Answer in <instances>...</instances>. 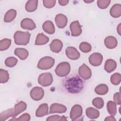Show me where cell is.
Returning <instances> with one entry per match:
<instances>
[{
	"label": "cell",
	"mask_w": 121,
	"mask_h": 121,
	"mask_svg": "<svg viewBox=\"0 0 121 121\" xmlns=\"http://www.w3.org/2000/svg\"><path fill=\"white\" fill-rule=\"evenodd\" d=\"M64 86L68 92L71 93H78L84 87V82L77 76L66 79Z\"/></svg>",
	"instance_id": "obj_1"
},
{
	"label": "cell",
	"mask_w": 121,
	"mask_h": 121,
	"mask_svg": "<svg viewBox=\"0 0 121 121\" xmlns=\"http://www.w3.org/2000/svg\"><path fill=\"white\" fill-rule=\"evenodd\" d=\"M30 36L28 32L17 31L14 35L15 43L17 45H26L29 42Z\"/></svg>",
	"instance_id": "obj_2"
},
{
	"label": "cell",
	"mask_w": 121,
	"mask_h": 121,
	"mask_svg": "<svg viewBox=\"0 0 121 121\" xmlns=\"http://www.w3.org/2000/svg\"><path fill=\"white\" fill-rule=\"evenodd\" d=\"M70 71V66L68 62H61L56 67L55 72L59 77H63L67 76Z\"/></svg>",
	"instance_id": "obj_3"
},
{
	"label": "cell",
	"mask_w": 121,
	"mask_h": 121,
	"mask_svg": "<svg viewBox=\"0 0 121 121\" xmlns=\"http://www.w3.org/2000/svg\"><path fill=\"white\" fill-rule=\"evenodd\" d=\"M55 63V60L49 56H45L41 58L38 64L37 68L40 69H48L52 68Z\"/></svg>",
	"instance_id": "obj_4"
},
{
	"label": "cell",
	"mask_w": 121,
	"mask_h": 121,
	"mask_svg": "<svg viewBox=\"0 0 121 121\" xmlns=\"http://www.w3.org/2000/svg\"><path fill=\"white\" fill-rule=\"evenodd\" d=\"M38 83L43 86H50L53 82V77L51 73L46 72L41 74L38 78Z\"/></svg>",
	"instance_id": "obj_5"
},
{
	"label": "cell",
	"mask_w": 121,
	"mask_h": 121,
	"mask_svg": "<svg viewBox=\"0 0 121 121\" xmlns=\"http://www.w3.org/2000/svg\"><path fill=\"white\" fill-rule=\"evenodd\" d=\"M44 92L43 89L40 87L35 86L33 88L30 93L31 97L35 101L41 100L44 96Z\"/></svg>",
	"instance_id": "obj_6"
},
{
	"label": "cell",
	"mask_w": 121,
	"mask_h": 121,
	"mask_svg": "<svg viewBox=\"0 0 121 121\" xmlns=\"http://www.w3.org/2000/svg\"><path fill=\"white\" fill-rule=\"evenodd\" d=\"M82 107L79 104H75L72 106L70 112V118L72 121L77 120L82 114Z\"/></svg>",
	"instance_id": "obj_7"
},
{
	"label": "cell",
	"mask_w": 121,
	"mask_h": 121,
	"mask_svg": "<svg viewBox=\"0 0 121 121\" xmlns=\"http://www.w3.org/2000/svg\"><path fill=\"white\" fill-rule=\"evenodd\" d=\"M78 74L83 79L87 80L91 78L92 72L87 65L83 64L78 69Z\"/></svg>",
	"instance_id": "obj_8"
},
{
	"label": "cell",
	"mask_w": 121,
	"mask_h": 121,
	"mask_svg": "<svg viewBox=\"0 0 121 121\" xmlns=\"http://www.w3.org/2000/svg\"><path fill=\"white\" fill-rule=\"evenodd\" d=\"M103 57L102 55L98 52H95L92 54L89 57V62L93 66H100L102 63Z\"/></svg>",
	"instance_id": "obj_9"
},
{
	"label": "cell",
	"mask_w": 121,
	"mask_h": 121,
	"mask_svg": "<svg viewBox=\"0 0 121 121\" xmlns=\"http://www.w3.org/2000/svg\"><path fill=\"white\" fill-rule=\"evenodd\" d=\"M71 35L73 36H78L82 33L81 26L78 21L72 22L69 26Z\"/></svg>",
	"instance_id": "obj_10"
},
{
	"label": "cell",
	"mask_w": 121,
	"mask_h": 121,
	"mask_svg": "<svg viewBox=\"0 0 121 121\" xmlns=\"http://www.w3.org/2000/svg\"><path fill=\"white\" fill-rule=\"evenodd\" d=\"M55 21L58 27L60 28H63L67 24L68 18L65 15L62 14H59L56 16L55 17Z\"/></svg>",
	"instance_id": "obj_11"
},
{
	"label": "cell",
	"mask_w": 121,
	"mask_h": 121,
	"mask_svg": "<svg viewBox=\"0 0 121 121\" xmlns=\"http://www.w3.org/2000/svg\"><path fill=\"white\" fill-rule=\"evenodd\" d=\"M66 54L68 58L72 60H76L80 57V53L74 47H68L66 49Z\"/></svg>",
	"instance_id": "obj_12"
},
{
	"label": "cell",
	"mask_w": 121,
	"mask_h": 121,
	"mask_svg": "<svg viewBox=\"0 0 121 121\" xmlns=\"http://www.w3.org/2000/svg\"><path fill=\"white\" fill-rule=\"evenodd\" d=\"M66 111L67 107L65 105L58 103H54L50 106L49 113H62L66 112Z\"/></svg>",
	"instance_id": "obj_13"
},
{
	"label": "cell",
	"mask_w": 121,
	"mask_h": 121,
	"mask_svg": "<svg viewBox=\"0 0 121 121\" xmlns=\"http://www.w3.org/2000/svg\"><path fill=\"white\" fill-rule=\"evenodd\" d=\"M22 28L28 30H32L35 28L36 25L33 20L29 18H25L23 19L20 24Z\"/></svg>",
	"instance_id": "obj_14"
},
{
	"label": "cell",
	"mask_w": 121,
	"mask_h": 121,
	"mask_svg": "<svg viewBox=\"0 0 121 121\" xmlns=\"http://www.w3.org/2000/svg\"><path fill=\"white\" fill-rule=\"evenodd\" d=\"M26 104L23 101H20L17 104H16L14 108L13 118L16 117L19 114L25 111L26 110Z\"/></svg>",
	"instance_id": "obj_15"
},
{
	"label": "cell",
	"mask_w": 121,
	"mask_h": 121,
	"mask_svg": "<svg viewBox=\"0 0 121 121\" xmlns=\"http://www.w3.org/2000/svg\"><path fill=\"white\" fill-rule=\"evenodd\" d=\"M63 43L59 39H54L52 41L50 44V48L51 50L55 53H59L62 49Z\"/></svg>",
	"instance_id": "obj_16"
},
{
	"label": "cell",
	"mask_w": 121,
	"mask_h": 121,
	"mask_svg": "<svg viewBox=\"0 0 121 121\" xmlns=\"http://www.w3.org/2000/svg\"><path fill=\"white\" fill-rule=\"evenodd\" d=\"M105 46L110 49L115 48L118 44L117 39L112 36H108L106 37L104 41Z\"/></svg>",
	"instance_id": "obj_17"
},
{
	"label": "cell",
	"mask_w": 121,
	"mask_h": 121,
	"mask_svg": "<svg viewBox=\"0 0 121 121\" xmlns=\"http://www.w3.org/2000/svg\"><path fill=\"white\" fill-rule=\"evenodd\" d=\"M43 31L46 33L52 35L55 32V27L53 23L50 20H47L45 21L42 26Z\"/></svg>",
	"instance_id": "obj_18"
},
{
	"label": "cell",
	"mask_w": 121,
	"mask_h": 121,
	"mask_svg": "<svg viewBox=\"0 0 121 121\" xmlns=\"http://www.w3.org/2000/svg\"><path fill=\"white\" fill-rule=\"evenodd\" d=\"M48 113V105L47 104L44 103L40 104L36 111L35 115L38 117H42Z\"/></svg>",
	"instance_id": "obj_19"
},
{
	"label": "cell",
	"mask_w": 121,
	"mask_h": 121,
	"mask_svg": "<svg viewBox=\"0 0 121 121\" xmlns=\"http://www.w3.org/2000/svg\"><path fill=\"white\" fill-rule=\"evenodd\" d=\"M117 67L116 61L112 59H108L104 64V69L108 73H111L114 71Z\"/></svg>",
	"instance_id": "obj_20"
},
{
	"label": "cell",
	"mask_w": 121,
	"mask_h": 121,
	"mask_svg": "<svg viewBox=\"0 0 121 121\" xmlns=\"http://www.w3.org/2000/svg\"><path fill=\"white\" fill-rule=\"evenodd\" d=\"M86 116L91 119H95L99 117L100 112L93 107H88L86 109Z\"/></svg>",
	"instance_id": "obj_21"
},
{
	"label": "cell",
	"mask_w": 121,
	"mask_h": 121,
	"mask_svg": "<svg viewBox=\"0 0 121 121\" xmlns=\"http://www.w3.org/2000/svg\"><path fill=\"white\" fill-rule=\"evenodd\" d=\"M111 16L114 18H117L121 16V5L115 4L113 5L110 10Z\"/></svg>",
	"instance_id": "obj_22"
},
{
	"label": "cell",
	"mask_w": 121,
	"mask_h": 121,
	"mask_svg": "<svg viewBox=\"0 0 121 121\" xmlns=\"http://www.w3.org/2000/svg\"><path fill=\"white\" fill-rule=\"evenodd\" d=\"M14 54L20 60H24L27 58L29 53L27 50L25 48H17L14 51Z\"/></svg>",
	"instance_id": "obj_23"
},
{
	"label": "cell",
	"mask_w": 121,
	"mask_h": 121,
	"mask_svg": "<svg viewBox=\"0 0 121 121\" xmlns=\"http://www.w3.org/2000/svg\"><path fill=\"white\" fill-rule=\"evenodd\" d=\"M38 1L37 0H30L26 2L25 5V9L27 12L35 11L37 8Z\"/></svg>",
	"instance_id": "obj_24"
},
{
	"label": "cell",
	"mask_w": 121,
	"mask_h": 121,
	"mask_svg": "<svg viewBox=\"0 0 121 121\" xmlns=\"http://www.w3.org/2000/svg\"><path fill=\"white\" fill-rule=\"evenodd\" d=\"M49 41V38L48 36L44 35L43 33H39L36 38L35 44L37 45H42L46 44Z\"/></svg>",
	"instance_id": "obj_25"
},
{
	"label": "cell",
	"mask_w": 121,
	"mask_h": 121,
	"mask_svg": "<svg viewBox=\"0 0 121 121\" xmlns=\"http://www.w3.org/2000/svg\"><path fill=\"white\" fill-rule=\"evenodd\" d=\"M17 15V11L14 9H11L8 10L5 14L4 21L5 22L9 23L12 21L16 17Z\"/></svg>",
	"instance_id": "obj_26"
},
{
	"label": "cell",
	"mask_w": 121,
	"mask_h": 121,
	"mask_svg": "<svg viewBox=\"0 0 121 121\" xmlns=\"http://www.w3.org/2000/svg\"><path fill=\"white\" fill-rule=\"evenodd\" d=\"M108 90V87L106 85L102 84L97 86L95 88V91L99 95H104L107 93Z\"/></svg>",
	"instance_id": "obj_27"
},
{
	"label": "cell",
	"mask_w": 121,
	"mask_h": 121,
	"mask_svg": "<svg viewBox=\"0 0 121 121\" xmlns=\"http://www.w3.org/2000/svg\"><path fill=\"white\" fill-rule=\"evenodd\" d=\"M107 109L111 115L115 116L117 113L116 104L112 101H108L107 103Z\"/></svg>",
	"instance_id": "obj_28"
},
{
	"label": "cell",
	"mask_w": 121,
	"mask_h": 121,
	"mask_svg": "<svg viewBox=\"0 0 121 121\" xmlns=\"http://www.w3.org/2000/svg\"><path fill=\"white\" fill-rule=\"evenodd\" d=\"M14 109L11 108L3 111L0 114V121H3L6 120L10 117H13Z\"/></svg>",
	"instance_id": "obj_29"
},
{
	"label": "cell",
	"mask_w": 121,
	"mask_h": 121,
	"mask_svg": "<svg viewBox=\"0 0 121 121\" xmlns=\"http://www.w3.org/2000/svg\"><path fill=\"white\" fill-rule=\"evenodd\" d=\"M11 41L10 39L5 38L0 41V51H5L7 50L11 45Z\"/></svg>",
	"instance_id": "obj_30"
},
{
	"label": "cell",
	"mask_w": 121,
	"mask_h": 121,
	"mask_svg": "<svg viewBox=\"0 0 121 121\" xmlns=\"http://www.w3.org/2000/svg\"><path fill=\"white\" fill-rule=\"evenodd\" d=\"M9 78V74L8 71L3 69H0V83H5L8 81Z\"/></svg>",
	"instance_id": "obj_31"
},
{
	"label": "cell",
	"mask_w": 121,
	"mask_h": 121,
	"mask_svg": "<svg viewBox=\"0 0 121 121\" xmlns=\"http://www.w3.org/2000/svg\"><path fill=\"white\" fill-rule=\"evenodd\" d=\"M17 59L14 57L7 58L5 60V64L7 67L12 68L14 67L17 63Z\"/></svg>",
	"instance_id": "obj_32"
},
{
	"label": "cell",
	"mask_w": 121,
	"mask_h": 121,
	"mask_svg": "<svg viewBox=\"0 0 121 121\" xmlns=\"http://www.w3.org/2000/svg\"><path fill=\"white\" fill-rule=\"evenodd\" d=\"M79 48L81 52L87 53L91 51L92 46L90 43L87 42H82L79 45Z\"/></svg>",
	"instance_id": "obj_33"
},
{
	"label": "cell",
	"mask_w": 121,
	"mask_h": 121,
	"mask_svg": "<svg viewBox=\"0 0 121 121\" xmlns=\"http://www.w3.org/2000/svg\"><path fill=\"white\" fill-rule=\"evenodd\" d=\"M92 104L97 109H101L104 106V101L101 97H96L92 101Z\"/></svg>",
	"instance_id": "obj_34"
},
{
	"label": "cell",
	"mask_w": 121,
	"mask_h": 121,
	"mask_svg": "<svg viewBox=\"0 0 121 121\" xmlns=\"http://www.w3.org/2000/svg\"><path fill=\"white\" fill-rule=\"evenodd\" d=\"M110 80L113 85H119L121 81V75L119 73H115L111 76Z\"/></svg>",
	"instance_id": "obj_35"
},
{
	"label": "cell",
	"mask_w": 121,
	"mask_h": 121,
	"mask_svg": "<svg viewBox=\"0 0 121 121\" xmlns=\"http://www.w3.org/2000/svg\"><path fill=\"white\" fill-rule=\"evenodd\" d=\"M110 2V0H98L97 1V4L100 9H105L108 7Z\"/></svg>",
	"instance_id": "obj_36"
},
{
	"label": "cell",
	"mask_w": 121,
	"mask_h": 121,
	"mask_svg": "<svg viewBox=\"0 0 121 121\" xmlns=\"http://www.w3.org/2000/svg\"><path fill=\"white\" fill-rule=\"evenodd\" d=\"M67 119L65 116H60L58 115H53L51 116L48 117L46 121H66Z\"/></svg>",
	"instance_id": "obj_37"
},
{
	"label": "cell",
	"mask_w": 121,
	"mask_h": 121,
	"mask_svg": "<svg viewBox=\"0 0 121 121\" xmlns=\"http://www.w3.org/2000/svg\"><path fill=\"white\" fill-rule=\"evenodd\" d=\"M56 2L55 0H43V4L45 8L51 9L55 6Z\"/></svg>",
	"instance_id": "obj_38"
},
{
	"label": "cell",
	"mask_w": 121,
	"mask_h": 121,
	"mask_svg": "<svg viewBox=\"0 0 121 121\" xmlns=\"http://www.w3.org/2000/svg\"><path fill=\"white\" fill-rule=\"evenodd\" d=\"M31 119L30 115L27 113H25L22 115H21L19 117L16 119V121H29Z\"/></svg>",
	"instance_id": "obj_39"
},
{
	"label": "cell",
	"mask_w": 121,
	"mask_h": 121,
	"mask_svg": "<svg viewBox=\"0 0 121 121\" xmlns=\"http://www.w3.org/2000/svg\"><path fill=\"white\" fill-rule=\"evenodd\" d=\"M114 102L118 105L121 104V94L120 92H117L114 94L113 97Z\"/></svg>",
	"instance_id": "obj_40"
},
{
	"label": "cell",
	"mask_w": 121,
	"mask_h": 121,
	"mask_svg": "<svg viewBox=\"0 0 121 121\" xmlns=\"http://www.w3.org/2000/svg\"><path fill=\"white\" fill-rule=\"evenodd\" d=\"M69 0H58V2L60 5L61 6H66L69 3Z\"/></svg>",
	"instance_id": "obj_41"
},
{
	"label": "cell",
	"mask_w": 121,
	"mask_h": 121,
	"mask_svg": "<svg viewBox=\"0 0 121 121\" xmlns=\"http://www.w3.org/2000/svg\"><path fill=\"white\" fill-rule=\"evenodd\" d=\"M104 121H116V120L113 117V116H108L105 119H104Z\"/></svg>",
	"instance_id": "obj_42"
},
{
	"label": "cell",
	"mask_w": 121,
	"mask_h": 121,
	"mask_svg": "<svg viewBox=\"0 0 121 121\" xmlns=\"http://www.w3.org/2000/svg\"><path fill=\"white\" fill-rule=\"evenodd\" d=\"M121 24H120L118 26V27L117 28V32L118 33V34L121 35Z\"/></svg>",
	"instance_id": "obj_43"
},
{
	"label": "cell",
	"mask_w": 121,
	"mask_h": 121,
	"mask_svg": "<svg viewBox=\"0 0 121 121\" xmlns=\"http://www.w3.org/2000/svg\"><path fill=\"white\" fill-rule=\"evenodd\" d=\"M84 1H85L86 3H91V2H93L94 0H85Z\"/></svg>",
	"instance_id": "obj_44"
}]
</instances>
